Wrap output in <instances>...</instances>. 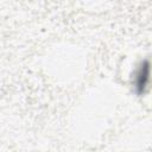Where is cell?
I'll return each mask as SVG.
<instances>
[{"instance_id":"6da1fadb","label":"cell","mask_w":152,"mask_h":152,"mask_svg":"<svg viewBox=\"0 0 152 152\" xmlns=\"http://www.w3.org/2000/svg\"><path fill=\"white\" fill-rule=\"evenodd\" d=\"M148 62H145L144 64H141V68L138 72L137 76V88L139 89V91H144L145 88L147 87V82H148Z\"/></svg>"}]
</instances>
